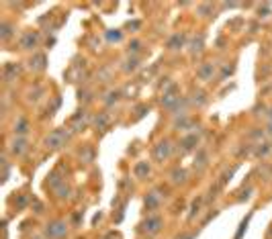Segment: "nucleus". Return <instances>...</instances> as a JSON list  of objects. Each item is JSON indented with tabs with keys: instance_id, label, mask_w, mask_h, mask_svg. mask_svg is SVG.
I'll use <instances>...</instances> for the list:
<instances>
[{
	"instance_id": "f8f14e48",
	"label": "nucleus",
	"mask_w": 272,
	"mask_h": 239,
	"mask_svg": "<svg viewBox=\"0 0 272 239\" xmlns=\"http://www.w3.org/2000/svg\"><path fill=\"white\" fill-rule=\"evenodd\" d=\"M199 74H201V78H207V76L211 74V66H207V68H203V69H201Z\"/></svg>"
},
{
	"instance_id": "1a4fd4ad",
	"label": "nucleus",
	"mask_w": 272,
	"mask_h": 239,
	"mask_svg": "<svg viewBox=\"0 0 272 239\" xmlns=\"http://www.w3.org/2000/svg\"><path fill=\"white\" fill-rule=\"evenodd\" d=\"M180 43H182V37H180V35H176V37H172V39H170L168 47H170V49H178V45H180Z\"/></svg>"
},
{
	"instance_id": "6e6552de",
	"label": "nucleus",
	"mask_w": 272,
	"mask_h": 239,
	"mask_svg": "<svg viewBox=\"0 0 272 239\" xmlns=\"http://www.w3.org/2000/svg\"><path fill=\"white\" fill-rule=\"evenodd\" d=\"M25 145H27V143L23 141V139H17V141L13 143V152H15V154H23L25 149H27Z\"/></svg>"
},
{
	"instance_id": "ddd939ff",
	"label": "nucleus",
	"mask_w": 272,
	"mask_h": 239,
	"mask_svg": "<svg viewBox=\"0 0 272 239\" xmlns=\"http://www.w3.org/2000/svg\"><path fill=\"white\" fill-rule=\"evenodd\" d=\"M15 131L25 133V131H27V123H25V121H21V123H18V129H15Z\"/></svg>"
},
{
	"instance_id": "423d86ee",
	"label": "nucleus",
	"mask_w": 272,
	"mask_h": 239,
	"mask_svg": "<svg viewBox=\"0 0 272 239\" xmlns=\"http://www.w3.org/2000/svg\"><path fill=\"white\" fill-rule=\"evenodd\" d=\"M135 174H137L139 178L145 176V174H150V166H148V162H139L137 166H135Z\"/></svg>"
},
{
	"instance_id": "9d476101",
	"label": "nucleus",
	"mask_w": 272,
	"mask_h": 239,
	"mask_svg": "<svg viewBox=\"0 0 272 239\" xmlns=\"http://www.w3.org/2000/svg\"><path fill=\"white\" fill-rule=\"evenodd\" d=\"M182 180H184V172L182 170L180 172L176 170V172H174V182H182Z\"/></svg>"
},
{
	"instance_id": "f257e3e1",
	"label": "nucleus",
	"mask_w": 272,
	"mask_h": 239,
	"mask_svg": "<svg viewBox=\"0 0 272 239\" xmlns=\"http://www.w3.org/2000/svg\"><path fill=\"white\" fill-rule=\"evenodd\" d=\"M162 225H164L162 217H158V215H152V217H148V219H145V221H143L141 229H143L145 233H150V235H155V233H160Z\"/></svg>"
},
{
	"instance_id": "20e7f679",
	"label": "nucleus",
	"mask_w": 272,
	"mask_h": 239,
	"mask_svg": "<svg viewBox=\"0 0 272 239\" xmlns=\"http://www.w3.org/2000/svg\"><path fill=\"white\" fill-rule=\"evenodd\" d=\"M64 139H66V135L62 131H55V133H51L50 137H47V147H51V149L60 147V145H64Z\"/></svg>"
},
{
	"instance_id": "0eeeda50",
	"label": "nucleus",
	"mask_w": 272,
	"mask_h": 239,
	"mask_svg": "<svg viewBox=\"0 0 272 239\" xmlns=\"http://www.w3.org/2000/svg\"><path fill=\"white\" fill-rule=\"evenodd\" d=\"M158 205H160V198H158V194H155V192H152L148 198H145V206H148V208H155Z\"/></svg>"
},
{
	"instance_id": "f03ea898",
	"label": "nucleus",
	"mask_w": 272,
	"mask_h": 239,
	"mask_svg": "<svg viewBox=\"0 0 272 239\" xmlns=\"http://www.w3.org/2000/svg\"><path fill=\"white\" fill-rule=\"evenodd\" d=\"M66 231H68V227L62 221H53L51 225H47V229H45V233H47V237H50V239L62 237V235H66Z\"/></svg>"
},
{
	"instance_id": "7ed1b4c3",
	"label": "nucleus",
	"mask_w": 272,
	"mask_h": 239,
	"mask_svg": "<svg viewBox=\"0 0 272 239\" xmlns=\"http://www.w3.org/2000/svg\"><path fill=\"white\" fill-rule=\"evenodd\" d=\"M153 155H155V159H166L170 155V143L168 141L158 143V145H155V149H153Z\"/></svg>"
},
{
	"instance_id": "39448f33",
	"label": "nucleus",
	"mask_w": 272,
	"mask_h": 239,
	"mask_svg": "<svg viewBox=\"0 0 272 239\" xmlns=\"http://www.w3.org/2000/svg\"><path fill=\"white\" fill-rule=\"evenodd\" d=\"M21 45H23L25 49H31V47H35V45H37V35H33V33H27V35L23 37Z\"/></svg>"
},
{
	"instance_id": "9b49d317",
	"label": "nucleus",
	"mask_w": 272,
	"mask_h": 239,
	"mask_svg": "<svg viewBox=\"0 0 272 239\" xmlns=\"http://www.w3.org/2000/svg\"><path fill=\"white\" fill-rule=\"evenodd\" d=\"M192 143H197V137H188L187 141H184V147L188 149V147H192Z\"/></svg>"
}]
</instances>
